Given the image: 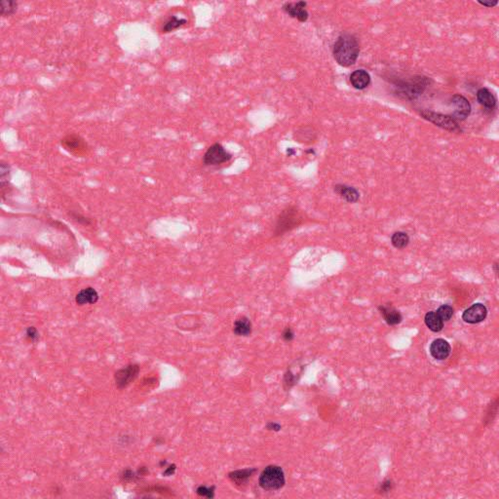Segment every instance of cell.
Segmentation results:
<instances>
[{"instance_id":"obj_1","label":"cell","mask_w":499,"mask_h":499,"mask_svg":"<svg viewBox=\"0 0 499 499\" xmlns=\"http://www.w3.org/2000/svg\"><path fill=\"white\" fill-rule=\"evenodd\" d=\"M360 53L359 42L355 36L350 34H342L338 36L333 46V56L335 62L348 68L356 63Z\"/></svg>"},{"instance_id":"obj_2","label":"cell","mask_w":499,"mask_h":499,"mask_svg":"<svg viewBox=\"0 0 499 499\" xmlns=\"http://www.w3.org/2000/svg\"><path fill=\"white\" fill-rule=\"evenodd\" d=\"M259 487L264 491H278L286 484L285 473L280 466L269 465L259 475Z\"/></svg>"},{"instance_id":"obj_3","label":"cell","mask_w":499,"mask_h":499,"mask_svg":"<svg viewBox=\"0 0 499 499\" xmlns=\"http://www.w3.org/2000/svg\"><path fill=\"white\" fill-rule=\"evenodd\" d=\"M303 219L300 211L293 206L288 207L279 214L276 225H275V236L283 235L286 232L291 231L294 227L298 226Z\"/></svg>"},{"instance_id":"obj_4","label":"cell","mask_w":499,"mask_h":499,"mask_svg":"<svg viewBox=\"0 0 499 499\" xmlns=\"http://www.w3.org/2000/svg\"><path fill=\"white\" fill-rule=\"evenodd\" d=\"M232 154L228 152L220 143L212 144L203 156V163L206 166H218L230 161Z\"/></svg>"},{"instance_id":"obj_5","label":"cell","mask_w":499,"mask_h":499,"mask_svg":"<svg viewBox=\"0 0 499 499\" xmlns=\"http://www.w3.org/2000/svg\"><path fill=\"white\" fill-rule=\"evenodd\" d=\"M420 115L424 119L430 121L431 123L435 124L436 126H438L440 128H443V129H445L447 131H450V132H458L460 130V128H459L457 120H455L450 115L436 113V112L429 111V110H422V111H420Z\"/></svg>"},{"instance_id":"obj_6","label":"cell","mask_w":499,"mask_h":499,"mask_svg":"<svg viewBox=\"0 0 499 499\" xmlns=\"http://www.w3.org/2000/svg\"><path fill=\"white\" fill-rule=\"evenodd\" d=\"M140 374V366L137 364H130L120 370H118L114 374L115 384L118 389L126 388L131 382H133Z\"/></svg>"},{"instance_id":"obj_7","label":"cell","mask_w":499,"mask_h":499,"mask_svg":"<svg viewBox=\"0 0 499 499\" xmlns=\"http://www.w3.org/2000/svg\"><path fill=\"white\" fill-rule=\"evenodd\" d=\"M451 105L454 107L452 117L455 120H465L471 113V105L469 101L461 95H455L451 99Z\"/></svg>"},{"instance_id":"obj_8","label":"cell","mask_w":499,"mask_h":499,"mask_svg":"<svg viewBox=\"0 0 499 499\" xmlns=\"http://www.w3.org/2000/svg\"><path fill=\"white\" fill-rule=\"evenodd\" d=\"M306 5H307V2H305V1L287 2L283 5L282 9L286 14H288L290 17L294 18L301 23H304L308 20V17H309V14H308L307 10L305 9Z\"/></svg>"},{"instance_id":"obj_9","label":"cell","mask_w":499,"mask_h":499,"mask_svg":"<svg viewBox=\"0 0 499 499\" xmlns=\"http://www.w3.org/2000/svg\"><path fill=\"white\" fill-rule=\"evenodd\" d=\"M488 316V309L482 303H475L467 308L462 314V319L468 324H478L484 321Z\"/></svg>"},{"instance_id":"obj_10","label":"cell","mask_w":499,"mask_h":499,"mask_svg":"<svg viewBox=\"0 0 499 499\" xmlns=\"http://www.w3.org/2000/svg\"><path fill=\"white\" fill-rule=\"evenodd\" d=\"M427 84V77H418L414 78L412 81L406 82V85H399V87L403 90L404 93H406L405 95H407V97L413 99L416 96L420 95Z\"/></svg>"},{"instance_id":"obj_11","label":"cell","mask_w":499,"mask_h":499,"mask_svg":"<svg viewBox=\"0 0 499 499\" xmlns=\"http://www.w3.org/2000/svg\"><path fill=\"white\" fill-rule=\"evenodd\" d=\"M451 352L452 347L450 343L443 338H437L433 340V342L430 345V354L436 360L439 361L446 360L451 355Z\"/></svg>"},{"instance_id":"obj_12","label":"cell","mask_w":499,"mask_h":499,"mask_svg":"<svg viewBox=\"0 0 499 499\" xmlns=\"http://www.w3.org/2000/svg\"><path fill=\"white\" fill-rule=\"evenodd\" d=\"M62 145L72 153L81 154L86 151L87 143L77 135H69L62 140Z\"/></svg>"},{"instance_id":"obj_13","label":"cell","mask_w":499,"mask_h":499,"mask_svg":"<svg viewBox=\"0 0 499 499\" xmlns=\"http://www.w3.org/2000/svg\"><path fill=\"white\" fill-rule=\"evenodd\" d=\"M333 190L348 203H356L360 199V192L353 186L338 183L333 186Z\"/></svg>"},{"instance_id":"obj_14","label":"cell","mask_w":499,"mask_h":499,"mask_svg":"<svg viewBox=\"0 0 499 499\" xmlns=\"http://www.w3.org/2000/svg\"><path fill=\"white\" fill-rule=\"evenodd\" d=\"M99 293L98 291L92 288V287H87L83 290H81L75 296V302L76 304L83 306L86 304H95L99 300Z\"/></svg>"},{"instance_id":"obj_15","label":"cell","mask_w":499,"mask_h":499,"mask_svg":"<svg viewBox=\"0 0 499 499\" xmlns=\"http://www.w3.org/2000/svg\"><path fill=\"white\" fill-rule=\"evenodd\" d=\"M256 469L254 468H247L243 470L232 471L228 474V479L236 486L242 487L248 483L250 477L255 473Z\"/></svg>"},{"instance_id":"obj_16","label":"cell","mask_w":499,"mask_h":499,"mask_svg":"<svg viewBox=\"0 0 499 499\" xmlns=\"http://www.w3.org/2000/svg\"><path fill=\"white\" fill-rule=\"evenodd\" d=\"M350 83L357 90L366 89L371 83V76L365 70H357L350 74Z\"/></svg>"},{"instance_id":"obj_17","label":"cell","mask_w":499,"mask_h":499,"mask_svg":"<svg viewBox=\"0 0 499 499\" xmlns=\"http://www.w3.org/2000/svg\"><path fill=\"white\" fill-rule=\"evenodd\" d=\"M378 310L389 326H396L403 320L401 313L391 305H380Z\"/></svg>"},{"instance_id":"obj_18","label":"cell","mask_w":499,"mask_h":499,"mask_svg":"<svg viewBox=\"0 0 499 499\" xmlns=\"http://www.w3.org/2000/svg\"><path fill=\"white\" fill-rule=\"evenodd\" d=\"M251 332H252V325L248 317L242 316L234 322L233 333L237 336H249Z\"/></svg>"},{"instance_id":"obj_19","label":"cell","mask_w":499,"mask_h":499,"mask_svg":"<svg viewBox=\"0 0 499 499\" xmlns=\"http://www.w3.org/2000/svg\"><path fill=\"white\" fill-rule=\"evenodd\" d=\"M477 99L478 102L483 106V107L488 108V109H494L497 106V99L494 96V94L487 88H481L477 92Z\"/></svg>"},{"instance_id":"obj_20","label":"cell","mask_w":499,"mask_h":499,"mask_svg":"<svg viewBox=\"0 0 499 499\" xmlns=\"http://www.w3.org/2000/svg\"><path fill=\"white\" fill-rule=\"evenodd\" d=\"M425 325L428 329L434 333H439L444 328V321L439 317L436 311H430L424 317Z\"/></svg>"},{"instance_id":"obj_21","label":"cell","mask_w":499,"mask_h":499,"mask_svg":"<svg viewBox=\"0 0 499 499\" xmlns=\"http://www.w3.org/2000/svg\"><path fill=\"white\" fill-rule=\"evenodd\" d=\"M294 138L299 143H312L316 139V132L311 127H302L295 132Z\"/></svg>"},{"instance_id":"obj_22","label":"cell","mask_w":499,"mask_h":499,"mask_svg":"<svg viewBox=\"0 0 499 499\" xmlns=\"http://www.w3.org/2000/svg\"><path fill=\"white\" fill-rule=\"evenodd\" d=\"M186 23H187L186 19L178 18L177 16L173 15L164 23L163 28H162V33L168 34V33L174 32V31L178 30V28H181L182 26H184Z\"/></svg>"},{"instance_id":"obj_23","label":"cell","mask_w":499,"mask_h":499,"mask_svg":"<svg viewBox=\"0 0 499 499\" xmlns=\"http://www.w3.org/2000/svg\"><path fill=\"white\" fill-rule=\"evenodd\" d=\"M391 244L396 249H405L410 244V237L406 232L397 231L391 237Z\"/></svg>"},{"instance_id":"obj_24","label":"cell","mask_w":499,"mask_h":499,"mask_svg":"<svg viewBox=\"0 0 499 499\" xmlns=\"http://www.w3.org/2000/svg\"><path fill=\"white\" fill-rule=\"evenodd\" d=\"M18 2L15 0H0V15L2 17L12 16L16 13Z\"/></svg>"},{"instance_id":"obj_25","label":"cell","mask_w":499,"mask_h":499,"mask_svg":"<svg viewBox=\"0 0 499 499\" xmlns=\"http://www.w3.org/2000/svg\"><path fill=\"white\" fill-rule=\"evenodd\" d=\"M436 313L444 322L449 321L454 316V308L449 304H444L438 308Z\"/></svg>"},{"instance_id":"obj_26","label":"cell","mask_w":499,"mask_h":499,"mask_svg":"<svg viewBox=\"0 0 499 499\" xmlns=\"http://www.w3.org/2000/svg\"><path fill=\"white\" fill-rule=\"evenodd\" d=\"M196 494L200 497H203V498L213 499L214 497V487L208 488L206 486H200L197 488Z\"/></svg>"},{"instance_id":"obj_27","label":"cell","mask_w":499,"mask_h":499,"mask_svg":"<svg viewBox=\"0 0 499 499\" xmlns=\"http://www.w3.org/2000/svg\"><path fill=\"white\" fill-rule=\"evenodd\" d=\"M26 334H27V337L32 342H36L39 339V333H38V331L36 330V328H35V327H29L27 329Z\"/></svg>"},{"instance_id":"obj_28","label":"cell","mask_w":499,"mask_h":499,"mask_svg":"<svg viewBox=\"0 0 499 499\" xmlns=\"http://www.w3.org/2000/svg\"><path fill=\"white\" fill-rule=\"evenodd\" d=\"M138 477V474L134 473L132 470L130 469H127V470H124L122 475H121V478L123 481L125 482H132L134 481L136 478Z\"/></svg>"},{"instance_id":"obj_29","label":"cell","mask_w":499,"mask_h":499,"mask_svg":"<svg viewBox=\"0 0 499 499\" xmlns=\"http://www.w3.org/2000/svg\"><path fill=\"white\" fill-rule=\"evenodd\" d=\"M282 337L283 339L287 341V342H290L291 341L293 338H294V333L292 332V330L291 328H286L285 330L283 331V333H282Z\"/></svg>"},{"instance_id":"obj_30","label":"cell","mask_w":499,"mask_h":499,"mask_svg":"<svg viewBox=\"0 0 499 499\" xmlns=\"http://www.w3.org/2000/svg\"><path fill=\"white\" fill-rule=\"evenodd\" d=\"M70 214L72 215V217L73 219H75V220H76V221H78L79 223H83V224H86V225H88V224H90V223H91V222H90V220H89V218H87V217H85V216H83V215H81L80 214H77V213H71Z\"/></svg>"},{"instance_id":"obj_31","label":"cell","mask_w":499,"mask_h":499,"mask_svg":"<svg viewBox=\"0 0 499 499\" xmlns=\"http://www.w3.org/2000/svg\"><path fill=\"white\" fill-rule=\"evenodd\" d=\"M393 489V483L390 481V480H387L385 481L384 483H382V485L380 486V489H379V492H381V494H385V493H389L391 492Z\"/></svg>"},{"instance_id":"obj_32","label":"cell","mask_w":499,"mask_h":499,"mask_svg":"<svg viewBox=\"0 0 499 499\" xmlns=\"http://www.w3.org/2000/svg\"><path fill=\"white\" fill-rule=\"evenodd\" d=\"M176 469H177V467H176V465H175V464L170 465V466H169V467H168V468H167V469L163 472V476H165V477L172 476V475L176 472Z\"/></svg>"},{"instance_id":"obj_33","label":"cell","mask_w":499,"mask_h":499,"mask_svg":"<svg viewBox=\"0 0 499 499\" xmlns=\"http://www.w3.org/2000/svg\"><path fill=\"white\" fill-rule=\"evenodd\" d=\"M478 2H479L481 5L486 6V7H490V8L495 7L496 5H498V4H499V1H498V0H496V1H480V0H479Z\"/></svg>"},{"instance_id":"obj_34","label":"cell","mask_w":499,"mask_h":499,"mask_svg":"<svg viewBox=\"0 0 499 499\" xmlns=\"http://www.w3.org/2000/svg\"><path fill=\"white\" fill-rule=\"evenodd\" d=\"M266 429L267 430H272V431H280L281 425L278 424V423H275V422H269L266 425Z\"/></svg>"},{"instance_id":"obj_35","label":"cell","mask_w":499,"mask_h":499,"mask_svg":"<svg viewBox=\"0 0 499 499\" xmlns=\"http://www.w3.org/2000/svg\"><path fill=\"white\" fill-rule=\"evenodd\" d=\"M147 473H148V470L146 469V467H141L137 474H138V476H145Z\"/></svg>"},{"instance_id":"obj_36","label":"cell","mask_w":499,"mask_h":499,"mask_svg":"<svg viewBox=\"0 0 499 499\" xmlns=\"http://www.w3.org/2000/svg\"><path fill=\"white\" fill-rule=\"evenodd\" d=\"M494 267H495V270H496V273L498 274V273H499V270H498V267H499V263H498V262H496V263H495V265H494Z\"/></svg>"},{"instance_id":"obj_37","label":"cell","mask_w":499,"mask_h":499,"mask_svg":"<svg viewBox=\"0 0 499 499\" xmlns=\"http://www.w3.org/2000/svg\"><path fill=\"white\" fill-rule=\"evenodd\" d=\"M166 464H167V461H166V460H165V461H164V460H162V461H161V462H160V465H161V466H163V465H164V466H165V465H166Z\"/></svg>"}]
</instances>
